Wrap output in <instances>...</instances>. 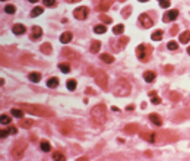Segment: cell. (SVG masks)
Wrapping results in <instances>:
<instances>
[{
	"instance_id": "d590c367",
	"label": "cell",
	"mask_w": 190,
	"mask_h": 161,
	"mask_svg": "<svg viewBox=\"0 0 190 161\" xmlns=\"http://www.w3.org/2000/svg\"><path fill=\"white\" fill-rule=\"evenodd\" d=\"M94 31H95L97 34H104V32L107 31V28H105V25H97V26L94 28Z\"/></svg>"
},
{
	"instance_id": "681fc988",
	"label": "cell",
	"mask_w": 190,
	"mask_h": 161,
	"mask_svg": "<svg viewBox=\"0 0 190 161\" xmlns=\"http://www.w3.org/2000/svg\"><path fill=\"white\" fill-rule=\"evenodd\" d=\"M154 95H156V92L155 91H151V92H149V97H154Z\"/></svg>"
},
{
	"instance_id": "c3c4849f",
	"label": "cell",
	"mask_w": 190,
	"mask_h": 161,
	"mask_svg": "<svg viewBox=\"0 0 190 161\" xmlns=\"http://www.w3.org/2000/svg\"><path fill=\"white\" fill-rule=\"evenodd\" d=\"M67 3H78V1H81V0H66Z\"/></svg>"
},
{
	"instance_id": "f35d334b",
	"label": "cell",
	"mask_w": 190,
	"mask_h": 161,
	"mask_svg": "<svg viewBox=\"0 0 190 161\" xmlns=\"http://www.w3.org/2000/svg\"><path fill=\"white\" fill-rule=\"evenodd\" d=\"M127 41H129V38H126V37H124L123 40H120V41H119V44H117V46H119V47H117V50H119V49H123V47L127 44Z\"/></svg>"
},
{
	"instance_id": "d6a6232c",
	"label": "cell",
	"mask_w": 190,
	"mask_h": 161,
	"mask_svg": "<svg viewBox=\"0 0 190 161\" xmlns=\"http://www.w3.org/2000/svg\"><path fill=\"white\" fill-rule=\"evenodd\" d=\"M59 69L63 72V73H69V72H70V66L67 65V63H60V65H59Z\"/></svg>"
},
{
	"instance_id": "484cf974",
	"label": "cell",
	"mask_w": 190,
	"mask_h": 161,
	"mask_svg": "<svg viewBox=\"0 0 190 161\" xmlns=\"http://www.w3.org/2000/svg\"><path fill=\"white\" fill-rule=\"evenodd\" d=\"M57 85H59V78H50L47 81V87L48 88H56Z\"/></svg>"
},
{
	"instance_id": "52a82bcc",
	"label": "cell",
	"mask_w": 190,
	"mask_h": 161,
	"mask_svg": "<svg viewBox=\"0 0 190 161\" xmlns=\"http://www.w3.org/2000/svg\"><path fill=\"white\" fill-rule=\"evenodd\" d=\"M88 15H89V9H88L87 6H79V7L75 9V12H73V16L76 19H79V21L87 19Z\"/></svg>"
},
{
	"instance_id": "b9f144b4",
	"label": "cell",
	"mask_w": 190,
	"mask_h": 161,
	"mask_svg": "<svg viewBox=\"0 0 190 161\" xmlns=\"http://www.w3.org/2000/svg\"><path fill=\"white\" fill-rule=\"evenodd\" d=\"M151 103L152 104H161V98L158 95H154V97H151Z\"/></svg>"
},
{
	"instance_id": "7dc6e473",
	"label": "cell",
	"mask_w": 190,
	"mask_h": 161,
	"mask_svg": "<svg viewBox=\"0 0 190 161\" xmlns=\"http://www.w3.org/2000/svg\"><path fill=\"white\" fill-rule=\"evenodd\" d=\"M165 71H167V72H171V71H173V66H171V65H170V66H165Z\"/></svg>"
},
{
	"instance_id": "8fae6325",
	"label": "cell",
	"mask_w": 190,
	"mask_h": 161,
	"mask_svg": "<svg viewBox=\"0 0 190 161\" xmlns=\"http://www.w3.org/2000/svg\"><path fill=\"white\" fill-rule=\"evenodd\" d=\"M43 37V29L40 28V26H32V29H31V40L32 41H37V40H40Z\"/></svg>"
},
{
	"instance_id": "ab89813d",
	"label": "cell",
	"mask_w": 190,
	"mask_h": 161,
	"mask_svg": "<svg viewBox=\"0 0 190 161\" xmlns=\"http://www.w3.org/2000/svg\"><path fill=\"white\" fill-rule=\"evenodd\" d=\"M130 10H132V7H130V6L124 7V9H123V18H129V15H130Z\"/></svg>"
},
{
	"instance_id": "ffe728a7",
	"label": "cell",
	"mask_w": 190,
	"mask_h": 161,
	"mask_svg": "<svg viewBox=\"0 0 190 161\" xmlns=\"http://www.w3.org/2000/svg\"><path fill=\"white\" fill-rule=\"evenodd\" d=\"M40 50H41L44 54H51L53 53V47H51V44H48V43H44V44L40 47Z\"/></svg>"
},
{
	"instance_id": "9c48e42d",
	"label": "cell",
	"mask_w": 190,
	"mask_h": 161,
	"mask_svg": "<svg viewBox=\"0 0 190 161\" xmlns=\"http://www.w3.org/2000/svg\"><path fill=\"white\" fill-rule=\"evenodd\" d=\"M177 16H178V10H177V9H171L170 12H167V13L164 15L162 21H164V22H171V21H175Z\"/></svg>"
},
{
	"instance_id": "4fadbf2b",
	"label": "cell",
	"mask_w": 190,
	"mask_h": 161,
	"mask_svg": "<svg viewBox=\"0 0 190 161\" xmlns=\"http://www.w3.org/2000/svg\"><path fill=\"white\" fill-rule=\"evenodd\" d=\"M113 1H114V0H101V1H100V4H98V9H100L101 12H105V10H108V9L111 7Z\"/></svg>"
},
{
	"instance_id": "7a4b0ae2",
	"label": "cell",
	"mask_w": 190,
	"mask_h": 161,
	"mask_svg": "<svg viewBox=\"0 0 190 161\" xmlns=\"http://www.w3.org/2000/svg\"><path fill=\"white\" fill-rule=\"evenodd\" d=\"M114 94L119 97H126L130 94V82L124 78H119L114 85Z\"/></svg>"
},
{
	"instance_id": "30bf717a",
	"label": "cell",
	"mask_w": 190,
	"mask_h": 161,
	"mask_svg": "<svg viewBox=\"0 0 190 161\" xmlns=\"http://www.w3.org/2000/svg\"><path fill=\"white\" fill-rule=\"evenodd\" d=\"M140 136L145 141H149V142H156V139H158V135H156L155 132H142Z\"/></svg>"
},
{
	"instance_id": "9a60e30c",
	"label": "cell",
	"mask_w": 190,
	"mask_h": 161,
	"mask_svg": "<svg viewBox=\"0 0 190 161\" xmlns=\"http://www.w3.org/2000/svg\"><path fill=\"white\" fill-rule=\"evenodd\" d=\"M72 38H73L72 32L66 31V32H63V34L60 35V43H63V44H67V43H70V41H72Z\"/></svg>"
},
{
	"instance_id": "5bb4252c",
	"label": "cell",
	"mask_w": 190,
	"mask_h": 161,
	"mask_svg": "<svg viewBox=\"0 0 190 161\" xmlns=\"http://www.w3.org/2000/svg\"><path fill=\"white\" fill-rule=\"evenodd\" d=\"M12 31H13V34H16V35H22V34H25L26 28H25L22 24H15L13 28H12Z\"/></svg>"
},
{
	"instance_id": "2e32d148",
	"label": "cell",
	"mask_w": 190,
	"mask_h": 161,
	"mask_svg": "<svg viewBox=\"0 0 190 161\" xmlns=\"http://www.w3.org/2000/svg\"><path fill=\"white\" fill-rule=\"evenodd\" d=\"M149 119H151V122H152L154 125H156V126L162 125V120H161V117H159L156 113H151V114H149Z\"/></svg>"
},
{
	"instance_id": "e0dca14e",
	"label": "cell",
	"mask_w": 190,
	"mask_h": 161,
	"mask_svg": "<svg viewBox=\"0 0 190 161\" xmlns=\"http://www.w3.org/2000/svg\"><path fill=\"white\" fill-rule=\"evenodd\" d=\"M62 56L67 57V59H70V60H75V57H78V54L75 53V51H72L70 49H65V50L62 51Z\"/></svg>"
},
{
	"instance_id": "603a6c76",
	"label": "cell",
	"mask_w": 190,
	"mask_h": 161,
	"mask_svg": "<svg viewBox=\"0 0 190 161\" xmlns=\"http://www.w3.org/2000/svg\"><path fill=\"white\" fill-rule=\"evenodd\" d=\"M100 59L103 60L104 63H113V62H114V57H113L111 54H107V53H103L100 56Z\"/></svg>"
},
{
	"instance_id": "f907efd6",
	"label": "cell",
	"mask_w": 190,
	"mask_h": 161,
	"mask_svg": "<svg viewBox=\"0 0 190 161\" xmlns=\"http://www.w3.org/2000/svg\"><path fill=\"white\" fill-rule=\"evenodd\" d=\"M133 108H135V106H127V107H126V110H133Z\"/></svg>"
},
{
	"instance_id": "ee69618b",
	"label": "cell",
	"mask_w": 190,
	"mask_h": 161,
	"mask_svg": "<svg viewBox=\"0 0 190 161\" xmlns=\"http://www.w3.org/2000/svg\"><path fill=\"white\" fill-rule=\"evenodd\" d=\"M9 133H10V132H9V129H3V130L0 132V138H1V139H4Z\"/></svg>"
},
{
	"instance_id": "4316f807",
	"label": "cell",
	"mask_w": 190,
	"mask_h": 161,
	"mask_svg": "<svg viewBox=\"0 0 190 161\" xmlns=\"http://www.w3.org/2000/svg\"><path fill=\"white\" fill-rule=\"evenodd\" d=\"M10 113H12V116H13V117H19V119H22V117H23V111H22V110H19V108H12V110H10Z\"/></svg>"
},
{
	"instance_id": "8992f818",
	"label": "cell",
	"mask_w": 190,
	"mask_h": 161,
	"mask_svg": "<svg viewBox=\"0 0 190 161\" xmlns=\"http://www.w3.org/2000/svg\"><path fill=\"white\" fill-rule=\"evenodd\" d=\"M26 146H28V142L23 141V139L19 141V142H16V145L12 148V157H13V158H21V157L23 155Z\"/></svg>"
},
{
	"instance_id": "e575fe53",
	"label": "cell",
	"mask_w": 190,
	"mask_h": 161,
	"mask_svg": "<svg viewBox=\"0 0 190 161\" xmlns=\"http://www.w3.org/2000/svg\"><path fill=\"white\" fill-rule=\"evenodd\" d=\"M0 117H1V119H0V123H1V125H9V123L12 122V119H10L9 116H6V114H1Z\"/></svg>"
},
{
	"instance_id": "60d3db41",
	"label": "cell",
	"mask_w": 190,
	"mask_h": 161,
	"mask_svg": "<svg viewBox=\"0 0 190 161\" xmlns=\"http://www.w3.org/2000/svg\"><path fill=\"white\" fill-rule=\"evenodd\" d=\"M170 4H171L170 0H159V6L164 7V9H165V7H170Z\"/></svg>"
},
{
	"instance_id": "5b68a950",
	"label": "cell",
	"mask_w": 190,
	"mask_h": 161,
	"mask_svg": "<svg viewBox=\"0 0 190 161\" xmlns=\"http://www.w3.org/2000/svg\"><path fill=\"white\" fill-rule=\"evenodd\" d=\"M94 78H95V81H97V84L103 88L104 91L108 90V76H107V73L101 69H98V71L94 72Z\"/></svg>"
},
{
	"instance_id": "bcb514c9",
	"label": "cell",
	"mask_w": 190,
	"mask_h": 161,
	"mask_svg": "<svg viewBox=\"0 0 190 161\" xmlns=\"http://www.w3.org/2000/svg\"><path fill=\"white\" fill-rule=\"evenodd\" d=\"M9 132H10L12 135H16V133H18V129L15 127V126H10V127H9Z\"/></svg>"
},
{
	"instance_id": "7bdbcfd3",
	"label": "cell",
	"mask_w": 190,
	"mask_h": 161,
	"mask_svg": "<svg viewBox=\"0 0 190 161\" xmlns=\"http://www.w3.org/2000/svg\"><path fill=\"white\" fill-rule=\"evenodd\" d=\"M43 3H44V6H48V7H51L56 4V0H43Z\"/></svg>"
},
{
	"instance_id": "83f0119b",
	"label": "cell",
	"mask_w": 190,
	"mask_h": 161,
	"mask_svg": "<svg viewBox=\"0 0 190 161\" xmlns=\"http://www.w3.org/2000/svg\"><path fill=\"white\" fill-rule=\"evenodd\" d=\"M40 146H41V149H43L44 152H50V149H51L50 143L47 142V141H41V143H40Z\"/></svg>"
},
{
	"instance_id": "db71d44e",
	"label": "cell",
	"mask_w": 190,
	"mask_h": 161,
	"mask_svg": "<svg viewBox=\"0 0 190 161\" xmlns=\"http://www.w3.org/2000/svg\"><path fill=\"white\" fill-rule=\"evenodd\" d=\"M139 1H142V3H145V1H148V0H139Z\"/></svg>"
},
{
	"instance_id": "1f68e13d",
	"label": "cell",
	"mask_w": 190,
	"mask_h": 161,
	"mask_svg": "<svg viewBox=\"0 0 190 161\" xmlns=\"http://www.w3.org/2000/svg\"><path fill=\"white\" fill-rule=\"evenodd\" d=\"M123 31H124V25H116V26L113 28V32H114L116 35H120V34H123Z\"/></svg>"
},
{
	"instance_id": "836d02e7",
	"label": "cell",
	"mask_w": 190,
	"mask_h": 161,
	"mask_svg": "<svg viewBox=\"0 0 190 161\" xmlns=\"http://www.w3.org/2000/svg\"><path fill=\"white\" fill-rule=\"evenodd\" d=\"M4 12H6V13H9V15H12V13H15V12H16V9H15V6H13V4H6V6H4Z\"/></svg>"
},
{
	"instance_id": "d6986e66",
	"label": "cell",
	"mask_w": 190,
	"mask_h": 161,
	"mask_svg": "<svg viewBox=\"0 0 190 161\" xmlns=\"http://www.w3.org/2000/svg\"><path fill=\"white\" fill-rule=\"evenodd\" d=\"M143 79H145V82H154V79H155V73L152 71H148L143 73Z\"/></svg>"
},
{
	"instance_id": "74e56055",
	"label": "cell",
	"mask_w": 190,
	"mask_h": 161,
	"mask_svg": "<svg viewBox=\"0 0 190 161\" xmlns=\"http://www.w3.org/2000/svg\"><path fill=\"white\" fill-rule=\"evenodd\" d=\"M170 98H171L173 101H178V100H180V94L175 92V91H173V92H170Z\"/></svg>"
},
{
	"instance_id": "11a10c76",
	"label": "cell",
	"mask_w": 190,
	"mask_h": 161,
	"mask_svg": "<svg viewBox=\"0 0 190 161\" xmlns=\"http://www.w3.org/2000/svg\"><path fill=\"white\" fill-rule=\"evenodd\" d=\"M187 53H189V54H190V47H189V49H187Z\"/></svg>"
},
{
	"instance_id": "7402d4cb",
	"label": "cell",
	"mask_w": 190,
	"mask_h": 161,
	"mask_svg": "<svg viewBox=\"0 0 190 161\" xmlns=\"http://www.w3.org/2000/svg\"><path fill=\"white\" fill-rule=\"evenodd\" d=\"M32 123H34V122H32L31 119H23V117H22V119L19 120V126H21V127H26V129L31 127Z\"/></svg>"
},
{
	"instance_id": "7c38bea8",
	"label": "cell",
	"mask_w": 190,
	"mask_h": 161,
	"mask_svg": "<svg viewBox=\"0 0 190 161\" xmlns=\"http://www.w3.org/2000/svg\"><path fill=\"white\" fill-rule=\"evenodd\" d=\"M124 132L127 135H135V133L139 132V125L138 123H129V125H126V127H124Z\"/></svg>"
},
{
	"instance_id": "f1b7e54d",
	"label": "cell",
	"mask_w": 190,
	"mask_h": 161,
	"mask_svg": "<svg viewBox=\"0 0 190 161\" xmlns=\"http://www.w3.org/2000/svg\"><path fill=\"white\" fill-rule=\"evenodd\" d=\"M43 12H44V9H43V7H34V9H32V12H31V16H32V18H37V16H40Z\"/></svg>"
},
{
	"instance_id": "4dcf8cb0",
	"label": "cell",
	"mask_w": 190,
	"mask_h": 161,
	"mask_svg": "<svg viewBox=\"0 0 190 161\" xmlns=\"http://www.w3.org/2000/svg\"><path fill=\"white\" fill-rule=\"evenodd\" d=\"M76 87H78V82H76L75 79H69V81H67V90L75 91L76 90Z\"/></svg>"
},
{
	"instance_id": "816d5d0a",
	"label": "cell",
	"mask_w": 190,
	"mask_h": 161,
	"mask_svg": "<svg viewBox=\"0 0 190 161\" xmlns=\"http://www.w3.org/2000/svg\"><path fill=\"white\" fill-rule=\"evenodd\" d=\"M85 92H89V94H94V91L91 90V88H87V91H85Z\"/></svg>"
},
{
	"instance_id": "f546056e",
	"label": "cell",
	"mask_w": 190,
	"mask_h": 161,
	"mask_svg": "<svg viewBox=\"0 0 190 161\" xmlns=\"http://www.w3.org/2000/svg\"><path fill=\"white\" fill-rule=\"evenodd\" d=\"M53 158H54V160H60V161H65V160H66L65 154H63V152H59V151L53 152Z\"/></svg>"
},
{
	"instance_id": "277c9868",
	"label": "cell",
	"mask_w": 190,
	"mask_h": 161,
	"mask_svg": "<svg viewBox=\"0 0 190 161\" xmlns=\"http://www.w3.org/2000/svg\"><path fill=\"white\" fill-rule=\"evenodd\" d=\"M22 108L31 114H37V116H47V114H51L50 110L44 107V106H31V104H22Z\"/></svg>"
},
{
	"instance_id": "3957f363",
	"label": "cell",
	"mask_w": 190,
	"mask_h": 161,
	"mask_svg": "<svg viewBox=\"0 0 190 161\" xmlns=\"http://www.w3.org/2000/svg\"><path fill=\"white\" fill-rule=\"evenodd\" d=\"M151 54H152V47L149 44H140L136 49V56L139 57L140 62H148L151 59Z\"/></svg>"
},
{
	"instance_id": "ba28073f",
	"label": "cell",
	"mask_w": 190,
	"mask_h": 161,
	"mask_svg": "<svg viewBox=\"0 0 190 161\" xmlns=\"http://www.w3.org/2000/svg\"><path fill=\"white\" fill-rule=\"evenodd\" d=\"M139 22H140V25L142 26H145V28H151L152 26V19L149 18V15H146V13H142V15H139Z\"/></svg>"
},
{
	"instance_id": "cb8c5ba5",
	"label": "cell",
	"mask_w": 190,
	"mask_h": 161,
	"mask_svg": "<svg viewBox=\"0 0 190 161\" xmlns=\"http://www.w3.org/2000/svg\"><path fill=\"white\" fill-rule=\"evenodd\" d=\"M190 41V31H184L181 35H180V43H183V44H187Z\"/></svg>"
},
{
	"instance_id": "9f6ffc18",
	"label": "cell",
	"mask_w": 190,
	"mask_h": 161,
	"mask_svg": "<svg viewBox=\"0 0 190 161\" xmlns=\"http://www.w3.org/2000/svg\"><path fill=\"white\" fill-rule=\"evenodd\" d=\"M3 1H4V0H3Z\"/></svg>"
},
{
	"instance_id": "8d00e7d4",
	"label": "cell",
	"mask_w": 190,
	"mask_h": 161,
	"mask_svg": "<svg viewBox=\"0 0 190 161\" xmlns=\"http://www.w3.org/2000/svg\"><path fill=\"white\" fill-rule=\"evenodd\" d=\"M167 47H168V50L174 51V50H177V49H178V44H177L175 41H170V43L167 44Z\"/></svg>"
},
{
	"instance_id": "ac0fdd59",
	"label": "cell",
	"mask_w": 190,
	"mask_h": 161,
	"mask_svg": "<svg viewBox=\"0 0 190 161\" xmlns=\"http://www.w3.org/2000/svg\"><path fill=\"white\" fill-rule=\"evenodd\" d=\"M100 49H101V43H100V41H97V40H95V41H92V43H91V49H89V50H91V53H98V51H100Z\"/></svg>"
},
{
	"instance_id": "d4e9b609",
	"label": "cell",
	"mask_w": 190,
	"mask_h": 161,
	"mask_svg": "<svg viewBox=\"0 0 190 161\" xmlns=\"http://www.w3.org/2000/svg\"><path fill=\"white\" fill-rule=\"evenodd\" d=\"M162 34H164V32H162L161 29H156V31H154V32H152L151 38H152L154 41H161V40H162Z\"/></svg>"
},
{
	"instance_id": "f5cc1de1",
	"label": "cell",
	"mask_w": 190,
	"mask_h": 161,
	"mask_svg": "<svg viewBox=\"0 0 190 161\" xmlns=\"http://www.w3.org/2000/svg\"><path fill=\"white\" fill-rule=\"evenodd\" d=\"M28 1H31V3H37L38 0H28Z\"/></svg>"
},
{
	"instance_id": "6da1fadb",
	"label": "cell",
	"mask_w": 190,
	"mask_h": 161,
	"mask_svg": "<svg viewBox=\"0 0 190 161\" xmlns=\"http://www.w3.org/2000/svg\"><path fill=\"white\" fill-rule=\"evenodd\" d=\"M91 119L94 125H104L107 122V107L104 104H98L91 110Z\"/></svg>"
},
{
	"instance_id": "f6af8a7d",
	"label": "cell",
	"mask_w": 190,
	"mask_h": 161,
	"mask_svg": "<svg viewBox=\"0 0 190 161\" xmlns=\"http://www.w3.org/2000/svg\"><path fill=\"white\" fill-rule=\"evenodd\" d=\"M100 19H101L103 22H105V24H111V18H108V16H105V15H101Z\"/></svg>"
},
{
	"instance_id": "44dd1931",
	"label": "cell",
	"mask_w": 190,
	"mask_h": 161,
	"mask_svg": "<svg viewBox=\"0 0 190 161\" xmlns=\"http://www.w3.org/2000/svg\"><path fill=\"white\" fill-rule=\"evenodd\" d=\"M28 78H29L31 82H40V81H41V73H38V72H31V73L28 75Z\"/></svg>"
}]
</instances>
